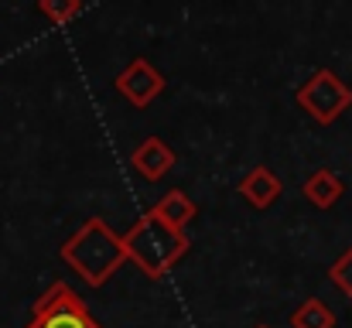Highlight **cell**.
<instances>
[{
	"label": "cell",
	"mask_w": 352,
	"mask_h": 328,
	"mask_svg": "<svg viewBox=\"0 0 352 328\" xmlns=\"http://www.w3.org/2000/svg\"><path fill=\"white\" fill-rule=\"evenodd\" d=\"M157 219H164L168 226H175V229H182L185 232V226L195 219V202L185 195V192H168L164 199H157L154 202V209H151Z\"/></svg>",
	"instance_id": "9"
},
{
	"label": "cell",
	"mask_w": 352,
	"mask_h": 328,
	"mask_svg": "<svg viewBox=\"0 0 352 328\" xmlns=\"http://www.w3.org/2000/svg\"><path fill=\"white\" fill-rule=\"evenodd\" d=\"M28 328H103L89 308L82 305V298L69 287V284H52L38 301H34V311H31V322Z\"/></svg>",
	"instance_id": "3"
},
{
	"label": "cell",
	"mask_w": 352,
	"mask_h": 328,
	"mask_svg": "<svg viewBox=\"0 0 352 328\" xmlns=\"http://www.w3.org/2000/svg\"><path fill=\"white\" fill-rule=\"evenodd\" d=\"M79 10H82V0H41V14L52 24H69L72 17H79Z\"/></svg>",
	"instance_id": "11"
},
{
	"label": "cell",
	"mask_w": 352,
	"mask_h": 328,
	"mask_svg": "<svg viewBox=\"0 0 352 328\" xmlns=\"http://www.w3.org/2000/svg\"><path fill=\"white\" fill-rule=\"evenodd\" d=\"M329 277H332V284H336V287L352 301V246H349V253L329 270Z\"/></svg>",
	"instance_id": "12"
},
{
	"label": "cell",
	"mask_w": 352,
	"mask_h": 328,
	"mask_svg": "<svg viewBox=\"0 0 352 328\" xmlns=\"http://www.w3.org/2000/svg\"><path fill=\"white\" fill-rule=\"evenodd\" d=\"M62 260L89 284V287H103L113 274L120 270L126 256L123 236H117L103 219H89L65 246H62Z\"/></svg>",
	"instance_id": "1"
},
{
	"label": "cell",
	"mask_w": 352,
	"mask_h": 328,
	"mask_svg": "<svg viewBox=\"0 0 352 328\" xmlns=\"http://www.w3.org/2000/svg\"><path fill=\"white\" fill-rule=\"evenodd\" d=\"M171 164H175V151H171L164 140H157V137H147V140L133 151V168H137V175H144L147 182L164 178Z\"/></svg>",
	"instance_id": "6"
},
{
	"label": "cell",
	"mask_w": 352,
	"mask_h": 328,
	"mask_svg": "<svg viewBox=\"0 0 352 328\" xmlns=\"http://www.w3.org/2000/svg\"><path fill=\"white\" fill-rule=\"evenodd\" d=\"M291 328H336V315L325 301L308 298L291 311Z\"/></svg>",
	"instance_id": "10"
},
{
	"label": "cell",
	"mask_w": 352,
	"mask_h": 328,
	"mask_svg": "<svg viewBox=\"0 0 352 328\" xmlns=\"http://www.w3.org/2000/svg\"><path fill=\"white\" fill-rule=\"evenodd\" d=\"M161 86H164V79H161L157 69H154L151 62H144V58H133L117 79V89L133 107H147V103L161 93Z\"/></svg>",
	"instance_id": "5"
},
{
	"label": "cell",
	"mask_w": 352,
	"mask_h": 328,
	"mask_svg": "<svg viewBox=\"0 0 352 328\" xmlns=\"http://www.w3.org/2000/svg\"><path fill=\"white\" fill-rule=\"evenodd\" d=\"M342 178H336L329 168H322V171H315L308 182H305V195H308V202H315L318 209H332L339 199H342Z\"/></svg>",
	"instance_id": "8"
},
{
	"label": "cell",
	"mask_w": 352,
	"mask_h": 328,
	"mask_svg": "<svg viewBox=\"0 0 352 328\" xmlns=\"http://www.w3.org/2000/svg\"><path fill=\"white\" fill-rule=\"evenodd\" d=\"M256 328H270V325H256Z\"/></svg>",
	"instance_id": "13"
},
{
	"label": "cell",
	"mask_w": 352,
	"mask_h": 328,
	"mask_svg": "<svg viewBox=\"0 0 352 328\" xmlns=\"http://www.w3.org/2000/svg\"><path fill=\"white\" fill-rule=\"evenodd\" d=\"M123 246L126 256L147 274V277H164L188 250V239L182 229L168 226L164 219H157L154 212L140 219L137 226H130L123 232Z\"/></svg>",
	"instance_id": "2"
},
{
	"label": "cell",
	"mask_w": 352,
	"mask_h": 328,
	"mask_svg": "<svg viewBox=\"0 0 352 328\" xmlns=\"http://www.w3.org/2000/svg\"><path fill=\"white\" fill-rule=\"evenodd\" d=\"M239 192H243V199L250 202V206H256V209H267L277 195H280V182L267 171V168H253L246 178H243V185H239Z\"/></svg>",
	"instance_id": "7"
},
{
	"label": "cell",
	"mask_w": 352,
	"mask_h": 328,
	"mask_svg": "<svg viewBox=\"0 0 352 328\" xmlns=\"http://www.w3.org/2000/svg\"><path fill=\"white\" fill-rule=\"evenodd\" d=\"M298 103L308 109L318 123H332L339 120L352 103V89L329 69H318L301 89H298Z\"/></svg>",
	"instance_id": "4"
}]
</instances>
